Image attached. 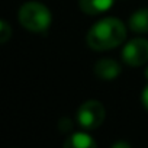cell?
I'll list each match as a JSON object with an SVG mask.
<instances>
[{
  "label": "cell",
  "mask_w": 148,
  "mask_h": 148,
  "mask_svg": "<svg viewBox=\"0 0 148 148\" xmlns=\"http://www.w3.org/2000/svg\"><path fill=\"white\" fill-rule=\"evenodd\" d=\"M125 38V25L116 18H106L90 28L87 34V44L96 51H108L121 45Z\"/></svg>",
  "instance_id": "cell-1"
},
{
  "label": "cell",
  "mask_w": 148,
  "mask_h": 148,
  "mask_svg": "<svg viewBox=\"0 0 148 148\" xmlns=\"http://www.w3.org/2000/svg\"><path fill=\"white\" fill-rule=\"evenodd\" d=\"M19 22L31 32H45L51 25V13L44 5L28 2L19 10Z\"/></svg>",
  "instance_id": "cell-2"
},
{
  "label": "cell",
  "mask_w": 148,
  "mask_h": 148,
  "mask_svg": "<svg viewBox=\"0 0 148 148\" xmlns=\"http://www.w3.org/2000/svg\"><path fill=\"white\" fill-rule=\"evenodd\" d=\"M106 118L105 106L97 100L84 102L77 112V121L84 129H96L99 128Z\"/></svg>",
  "instance_id": "cell-3"
},
{
  "label": "cell",
  "mask_w": 148,
  "mask_h": 148,
  "mask_svg": "<svg viewBox=\"0 0 148 148\" xmlns=\"http://www.w3.org/2000/svg\"><path fill=\"white\" fill-rule=\"evenodd\" d=\"M122 58L131 67L144 65L148 61V41L141 38L129 41L122 51Z\"/></svg>",
  "instance_id": "cell-4"
},
{
  "label": "cell",
  "mask_w": 148,
  "mask_h": 148,
  "mask_svg": "<svg viewBox=\"0 0 148 148\" xmlns=\"http://www.w3.org/2000/svg\"><path fill=\"white\" fill-rule=\"evenodd\" d=\"M95 74L100 80L110 82V80H115L121 74V65L110 58H105V60H100L96 62Z\"/></svg>",
  "instance_id": "cell-5"
},
{
  "label": "cell",
  "mask_w": 148,
  "mask_h": 148,
  "mask_svg": "<svg viewBox=\"0 0 148 148\" xmlns=\"http://www.w3.org/2000/svg\"><path fill=\"white\" fill-rule=\"evenodd\" d=\"M115 0H79L82 12L87 15H99L112 8Z\"/></svg>",
  "instance_id": "cell-6"
},
{
  "label": "cell",
  "mask_w": 148,
  "mask_h": 148,
  "mask_svg": "<svg viewBox=\"0 0 148 148\" xmlns=\"http://www.w3.org/2000/svg\"><path fill=\"white\" fill-rule=\"evenodd\" d=\"M129 28L135 34H148V9L136 10L129 19Z\"/></svg>",
  "instance_id": "cell-7"
},
{
  "label": "cell",
  "mask_w": 148,
  "mask_h": 148,
  "mask_svg": "<svg viewBox=\"0 0 148 148\" xmlns=\"http://www.w3.org/2000/svg\"><path fill=\"white\" fill-rule=\"evenodd\" d=\"M64 147L65 148H68V147L70 148H93V147H96V141L87 134L76 132L65 139Z\"/></svg>",
  "instance_id": "cell-8"
},
{
  "label": "cell",
  "mask_w": 148,
  "mask_h": 148,
  "mask_svg": "<svg viewBox=\"0 0 148 148\" xmlns=\"http://www.w3.org/2000/svg\"><path fill=\"white\" fill-rule=\"evenodd\" d=\"M10 35H12V28L9 26V23L6 21H2L0 22V42L2 44L8 42Z\"/></svg>",
  "instance_id": "cell-9"
},
{
  "label": "cell",
  "mask_w": 148,
  "mask_h": 148,
  "mask_svg": "<svg viewBox=\"0 0 148 148\" xmlns=\"http://www.w3.org/2000/svg\"><path fill=\"white\" fill-rule=\"evenodd\" d=\"M142 103H144V106L148 109V86L144 89V92H142Z\"/></svg>",
  "instance_id": "cell-10"
},
{
  "label": "cell",
  "mask_w": 148,
  "mask_h": 148,
  "mask_svg": "<svg viewBox=\"0 0 148 148\" xmlns=\"http://www.w3.org/2000/svg\"><path fill=\"white\" fill-rule=\"evenodd\" d=\"M118 147H125V148H129V144H128V142H116V144H113V148H118Z\"/></svg>",
  "instance_id": "cell-11"
},
{
  "label": "cell",
  "mask_w": 148,
  "mask_h": 148,
  "mask_svg": "<svg viewBox=\"0 0 148 148\" xmlns=\"http://www.w3.org/2000/svg\"><path fill=\"white\" fill-rule=\"evenodd\" d=\"M145 74H147V79H148V68H147V73Z\"/></svg>",
  "instance_id": "cell-12"
}]
</instances>
